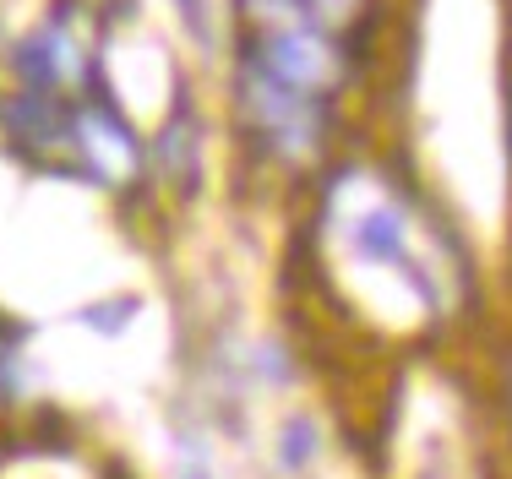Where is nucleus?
<instances>
[{
    "instance_id": "1",
    "label": "nucleus",
    "mask_w": 512,
    "mask_h": 479,
    "mask_svg": "<svg viewBox=\"0 0 512 479\" xmlns=\"http://www.w3.org/2000/svg\"><path fill=\"white\" fill-rule=\"evenodd\" d=\"M229 93H235L240 131H246L273 164L306 169L327 153V142H333V104L289 88V82H278L273 71H262L246 55H235Z\"/></svg>"
},
{
    "instance_id": "2",
    "label": "nucleus",
    "mask_w": 512,
    "mask_h": 479,
    "mask_svg": "<svg viewBox=\"0 0 512 479\" xmlns=\"http://www.w3.org/2000/svg\"><path fill=\"white\" fill-rule=\"evenodd\" d=\"M17 88L50 93V98H82L99 88V39L88 33L77 0H60L33 33H22L11 49Z\"/></svg>"
},
{
    "instance_id": "3",
    "label": "nucleus",
    "mask_w": 512,
    "mask_h": 479,
    "mask_svg": "<svg viewBox=\"0 0 512 479\" xmlns=\"http://www.w3.org/2000/svg\"><path fill=\"white\" fill-rule=\"evenodd\" d=\"M66 164L88 169L104 186H131L142 175V137L104 88L71 98V131H66Z\"/></svg>"
},
{
    "instance_id": "4",
    "label": "nucleus",
    "mask_w": 512,
    "mask_h": 479,
    "mask_svg": "<svg viewBox=\"0 0 512 479\" xmlns=\"http://www.w3.org/2000/svg\"><path fill=\"white\" fill-rule=\"evenodd\" d=\"M300 11L316 22V28H327V33H338V39H349V44H360L371 39V28H376V11H382V0H295Z\"/></svg>"
},
{
    "instance_id": "5",
    "label": "nucleus",
    "mask_w": 512,
    "mask_h": 479,
    "mask_svg": "<svg viewBox=\"0 0 512 479\" xmlns=\"http://www.w3.org/2000/svg\"><path fill=\"white\" fill-rule=\"evenodd\" d=\"M507 387H512V371H507Z\"/></svg>"
},
{
    "instance_id": "6",
    "label": "nucleus",
    "mask_w": 512,
    "mask_h": 479,
    "mask_svg": "<svg viewBox=\"0 0 512 479\" xmlns=\"http://www.w3.org/2000/svg\"><path fill=\"white\" fill-rule=\"evenodd\" d=\"M507 137H512V126H507Z\"/></svg>"
}]
</instances>
